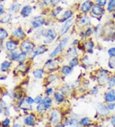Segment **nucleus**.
Listing matches in <instances>:
<instances>
[{"label":"nucleus","mask_w":115,"mask_h":127,"mask_svg":"<svg viewBox=\"0 0 115 127\" xmlns=\"http://www.w3.org/2000/svg\"><path fill=\"white\" fill-rule=\"evenodd\" d=\"M68 41H69V38L68 37H67V38H65L63 40H61V42L59 44L58 46L54 49V50L50 55V57H54L56 56L58 54H59L62 51V50L64 49L65 47L66 46L68 43Z\"/></svg>","instance_id":"f257e3e1"},{"label":"nucleus","mask_w":115,"mask_h":127,"mask_svg":"<svg viewBox=\"0 0 115 127\" xmlns=\"http://www.w3.org/2000/svg\"><path fill=\"white\" fill-rule=\"evenodd\" d=\"M73 23H74V20H73L72 19H70V20L65 22V23L64 24L63 27H62L61 29L60 30V35H64L65 33H66L69 30L70 28L72 27Z\"/></svg>","instance_id":"f03ea898"},{"label":"nucleus","mask_w":115,"mask_h":127,"mask_svg":"<svg viewBox=\"0 0 115 127\" xmlns=\"http://www.w3.org/2000/svg\"><path fill=\"white\" fill-rule=\"evenodd\" d=\"M22 50L25 52H29L32 51L34 48V44L28 40H25L21 44Z\"/></svg>","instance_id":"7ed1b4c3"},{"label":"nucleus","mask_w":115,"mask_h":127,"mask_svg":"<svg viewBox=\"0 0 115 127\" xmlns=\"http://www.w3.org/2000/svg\"><path fill=\"white\" fill-rule=\"evenodd\" d=\"M44 24V19L43 17H36L33 19L32 21V25L34 28H38V27H41L42 25Z\"/></svg>","instance_id":"20e7f679"},{"label":"nucleus","mask_w":115,"mask_h":127,"mask_svg":"<svg viewBox=\"0 0 115 127\" xmlns=\"http://www.w3.org/2000/svg\"><path fill=\"white\" fill-rule=\"evenodd\" d=\"M97 111L100 116H107L109 113L108 108H107L103 104H99L97 106Z\"/></svg>","instance_id":"39448f33"},{"label":"nucleus","mask_w":115,"mask_h":127,"mask_svg":"<svg viewBox=\"0 0 115 127\" xmlns=\"http://www.w3.org/2000/svg\"><path fill=\"white\" fill-rule=\"evenodd\" d=\"M35 118L32 115H29L28 116L26 117L24 119V124L27 126H29V127H33L34 125H35Z\"/></svg>","instance_id":"423d86ee"},{"label":"nucleus","mask_w":115,"mask_h":127,"mask_svg":"<svg viewBox=\"0 0 115 127\" xmlns=\"http://www.w3.org/2000/svg\"><path fill=\"white\" fill-rule=\"evenodd\" d=\"M106 101L107 102H113L115 101V91L114 90H111L107 93L106 96Z\"/></svg>","instance_id":"0eeeda50"},{"label":"nucleus","mask_w":115,"mask_h":127,"mask_svg":"<svg viewBox=\"0 0 115 127\" xmlns=\"http://www.w3.org/2000/svg\"><path fill=\"white\" fill-rule=\"evenodd\" d=\"M92 3L90 1H85L84 3H83V5H81V10L83 12H87L90 10L91 9L92 6Z\"/></svg>","instance_id":"6e6552de"},{"label":"nucleus","mask_w":115,"mask_h":127,"mask_svg":"<svg viewBox=\"0 0 115 127\" xmlns=\"http://www.w3.org/2000/svg\"><path fill=\"white\" fill-rule=\"evenodd\" d=\"M92 12H93V14H95V15L98 16V15H100V14H102L104 12V10L102 8L101 6L95 5L92 8Z\"/></svg>","instance_id":"1a4fd4ad"},{"label":"nucleus","mask_w":115,"mask_h":127,"mask_svg":"<svg viewBox=\"0 0 115 127\" xmlns=\"http://www.w3.org/2000/svg\"><path fill=\"white\" fill-rule=\"evenodd\" d=\"M46 37H47V39H49L50 40H54L56 37L55 31L52 29L48 30L47 33H46Z\"/></svg>","instance_id":"9d476101"},{"label":"nucleus","mask_w":115,"mask_h":127,"mask_svg":"<svg viewBox=\"0 0 115 127\" xmlns=\"http://www.w3.org/2000/svg\"><path fill=\"white\" fill-rule=\"evenodd\" d=\"M31 11H32V8L30 6H26L22 10L21 14L24 17H28L31 14Z\"/></svg>","instance_id":"9b49d317"},{"label":"nucleus","mask_w":115,"mask_h":127,"mask_svg":"<svg viewBox=\"0 0 115 127\" xmlns=\"http://www.w3.org/2000/svg\"><path fill=\"white\" fill-rule=\"evenodd\" d=\"M42 103L44 105L46 109H49V108L51 107V105H52V101H51V98H49V97H46V98L42 100Z\"/></svg>","instance_id":"f8f14e48"},{"label":"nucleus","mask_w":115,"mask_h":127,"mask_svg":"<svg viewBox=\"0 0 115 127\" xmlns=\"http://www.w3.org/2000/svg\"><path fill=\"white\" fill-rule=\"evenodd\" d=\"M6 48H7V50L11 51H14V50L17 49V46L12 41H8V42H6Z\"/></svg>","instance_id":"ddd939ff"},{"label":"nucleus","mask_w":115,"mask_h":127,"mask_svg":"<svg viewBox=\"0 0 115 127\" xmlns=\"http://www.w3.org/2000/svg\"><path fill=\"white\" fill-rule=\"evenodd\" d=\"M46 46H40V47H38V48H37L35 51H34V55H41L42 53H44L46 51Z\"/></svg>","instance_id":"4468645a"},{"label":"nucleus","mask_w":115,"mask_h":127,"mask_svg":"<svg viewBox=\"0 0 115 127\" xmlns=\"http://www.w3.org/2000/svg\"><path fill=\"white\" fill-rule=\"evenodd\" d=\"M13 35L17 38H22L24 36V33L21 28H18L13 33Z\"/></svg>","instance_id":"2eb2a0df"},{"label":"nucleus","mask_w":115,"mask_h":127,"mask_svg":"<svg viewBox=\"0 0 115 127\" xmlns=\"http://www.w3.org/2000/svg\"><path fill=\"white\" fill-rule=\"evenodd\" d=\"M91 123H92V121L88 118H84L81 119V121H80L81 125L82 126H84V127H89V126H90Z\"/></svg>","instance_id":"dca6fc26"},{"label":"nucleus","mask_w":115,"mask_h":127,"mask_svg":"<svg viewBox=\"0 0 115 127\" xmlns=\"http://www.w3.org/2000/svg\"><path fill=\"white\" fill-rule=\"evenodd\" d=\"M44 71L42 69H36L33 71L34 76L37 78H42L43 76Z\"/></svg>","instance_id":"f3484780"},{"label":"nucleus","mask_w":115,"mask_h":127,"mask_svg":"<svg viewBox=\"0 0 115 127\" xmlns=\"http://www.w3.org/2000/svg\"><path fill=\"white\" fill-rule=\"evenodd\" d=\"M54 98H55V100L57 102H62L64 99L63 98V96L62 95H61L60 93H54Z\"/></svg>","instance_id":"a211bd4d"},{"label":"nucleus","mask_w":115,"mask_h":127,"mask_svg":"<svg viewBox=\"0 0 115 127\" xmlns=\"http://www.w3.org/2000/svg\"><path fill=\"white\" fill-rule=\"evenodd\" d=\"M72 12L70 10H68L67 12H65L64 13V14L63 15V16H62V21H64L67 20L69 18H70L72 16Z\"/></svg>","instance_id":"6ab92c4d"},{"label":"nucleus","mask_w":115,"mask_h":127,"mask_svg":"<svg viewBox=\"0 0 115 127\" xmlns=\"http://www.w3.org/2000/svg\"><path fill=\"white\" fill-rule=\"evenodd\" d=\"M72 71V69L71 68V67L70 66H67L66 65V66H64L63 68H62V73L64 74H66V75L70 74Z\"/></svg>","instance_id":"aec40b11"},{"label":"nucleus","mask_w":115,"mask_h":127,"mask_svg":"<svg viewBox=\"0 0 115 127\" xmlns=\"http://www.w3.org/2000/svg\"><path fill=\"white\" fill-rule=\"evenodd\" d=\"M51 120H52V122L54 123H57L58 122V115L56 112H53L52 114H51Z\"/></svg>","instance_id":"412c9836"},{"label":"nucleus","mask_w":115,"mask_h":127,"mask_svg":"<svg viewBox=\"0 0 115 127\" xmlns=\"http://www.w3.org/2000/svg\"><path fill=\"white\" fill-rule=\"evenodd\" d=\"M8 36V33L4 29H0V40H3Z\"/></svg>","instance_id":"4be33fe9"},{"label":"nucleus","mask_w":115,"mask_h":127,"mask_svg":"<svg viewBox=\"0 0 115 127\" xmlns=\"http://www.w3.org/2000/svg\"><path fill=\"white\" fill-rule=\"evenodd\" d=\"M115 8V0H110L108 4L107 9L109 11H112Z\"/></svg>","instance_id":"5701e85b"},{"label":"nucleus","mask_w":115,"mask_h":127,"mask_svg":"<svg viewBox=\"0 0 115 127\" xmlns=\"http://www.w3.org/2000/svg\"><path fill=\"white\" fill-rule=\"evenodd\" d=\"M10 63L7 61H5V62H3L1 64V70L3 71H5L7 70V69L10 67Z\"/></svg>","instance_id":"b1692460"},{"label":"nucleus","mask_w":115,"mask_h":127,"mask_svg":"<svg viewBox=\"0 0 115 127\" xmlns=\"http://www.w3.org/2000/svg\"><path fill=\"white\" fill-rule=\"evenodd\" d=\"M69 64L70 67H75L78 64V60L75 58L72 59L70 62H69Z\"/></svg>","instance_id":"393cba45"},{"label":"nucleus","mask_w":115,"mask_h":127,"mask_svg":"<svg viewBox=\"0 0 115 127\" xmlns=\"http://www.w3.org/2000/svg\"><path fill=\"white\" fill-rule=\"evenodd\" d=\"M25 57H26V53L24 52V53H21V54L19 55L18 57H17V60L19 62H22V61H23L24 60Z\"/></svg>","instance_id":"a878e982"},{"label":"nucleus","mask_w":115,"mask_h":127,"mask_svg":"<svg viewBox=\"0 0 115 127\" xmlns=\"http://www.w3.org/2000/svg\"><path fill=\"white\" fill-rule=\"evenodd\" d=\"M46 109V108L45 107L44 105L42 103H40L39 105H38V106H37V110L38 112H41L44 111V110H45Z\"/></svg>","instance_id":"bb28decb"},{"label":"nucleus","mask_w":115,"mask_h":127,"mask_svg":"<svg viewBox=\"0 0 115 127\" xmlns=\"http://www.w3.org/2000/svg\"><path fill=\"white\" fill-rule=\"evenodd\" d=\"M108 85L110 87H114L115 85V77H112L109 78L108 80Z\"/></svg>","instance_id":"cd10ccee"},{"label":"nucleus","mask_w":115,"mask_h":127,"mask_svg":"<svg viewBox=\"0 0 115 127\" xmlns=\"http://www.w3.org/2000/svg\"><path fill=\"white\" fill-rule=\"evenodd\" d=\"M97 4H98L99 6H104L106 4V2H107V0H97Z\"/></svg>","instance_id":"c85d7f7f"},{"label":"nucleus","mask_w":115,"mask_h":127,"mask_svg":"<svg viewBox=\"0 0 115 127\" xmlns=\"http://www.w3.org/2000/svg\"><path fill=\"white\" fill-rule=\"evenodd\" d=\"M108 53L111 57H115V48H111L108 51Z\"/></svg>","instance_id":"c756f323"},{"label":"nucleus","mask_w":115,"mask_h":127,"mask_svg":"<svg viewBox=\"0 0 115 127\" xmlns=\"http://www.w3.org/2000/svg\"><path fill=\"white\" fill-rule=\"evenodd\" d=\"M34 101H35V103H36L40 104V103L42 101V97H41V96H37V97L35 98V99H34Z\"/></svg>","instance_id":"7c9ffc66"},{"label":"nucleus","mask_w":115,"mask_h":127,"mask_svg":"<svg viewBox=\"0 0 115 127\" xmlns=\"http://www.w3.org/2000/svg\"><path fill=\"white\" fill-rule=\"evenodd\" d=\"M10 123V119L6 118V119H5V120L3 121V125L4 126V127H8V126L9 125Z\"/></svg>","instance_id":"2f4dec72"},{"label":"nucleus","mask_w":115,"mask_h":127,"mask_svg":"<svg viewBox=\"0 0 115 127\" xmlns=\"http://www.w3.org/2000/svg\"><path fill=\"white\" fill-rule=\"evenodd\" d=\"M18 55H19L17 54V53H16V52L11 53L10 55V60H14V59H17Z\"/></svg>","instance_id":"473e14b6"},{"label":"nucleus","mask_w":115,"mask_h":127,"mask_svg":"<svg viewBox=\"0 0 115 127\" xmlns=\"http://www.w3.org/2000/svg\"><path fill=\"white\" fill-rule=\"evenodd\" d=\"M10 17V15H9V14H7L6 16H5V17H3V20H2L1 21L3 22V23H7V22L9 21Z\"/></svg>","instance_id":"72a5a7b5"},{"label":"nucleus","mask_w":115,"mask_h":127,"mask_svg":"<svg viewBox=\"0 0 115 127\" xmlns=\"http://www.w3.org/2000/svg\"><path fill=\"white\" fill-rule=\"evenodd\" d=\"M26 102L28 103L29 105H31V104L33 103L35 101H34V99H32L31 97H28L27 99H26Z\"/></svg>","instance_id":"f704fd0d"},{"label":"nucleus","mask_w":115,"mask_h":127,"mask_svg":"<svg viewBox=\"0 0 115 127\" xmlns=\"http://www.w3.org/2000/svg\"><path fill=\"white\" fill-rule=\"evenodd\" d=\"M115 104L111 103V104H109V105H108L107 108H108V109H109V110H112L115 109Z\"/></svg>","instance_id":"c9c22d12"},{"label":"nucleus","mask_w":115,"mask_h":127,"mask_svg":"<svg viewBox=\"0 0 115 127\" xmlns=\"http://www.w3.org/2000/svg\"><path fill=\"white\" fill-rule=\"evenodd\" d=\"M3 11H4V8H3V6L0 4V14H3Z\"/></svg>","instance_id":"e433bc0d"},{"label":"nucleus","mask_w":115,"mask_h":127,"mask_svg":"<svg viewBox=\"0 0 115 127\" xmlns=\"http://www.w3.org/2000/svg\"><path fill=\"white\" fill-rule=\"evenodd\" d=\"M111 123H112V125L114 127H115V116L111 119Z\"/></svg>","instance_id":"4c0bfd02"},{"label":"nucleus","mask_w":115,"mask_h":127,"mask_svg":"<svg viewBox=\"0 0 115 127\" xmlns=\"http://www.w3.org/2000/svg\"><path fill=\"white\" fill-rule=\"evenodd\" d=\"M52 92V89H47V91H46V93H47V94L49 95H50V94H51Z\"/></svg>","instance_id":"58836bf2"},{"label":"nucleus","mask_w":115,"mask_h":127,"mask_svg":"<svg viewBox=\"0 0 115 127\" xmlns=\"http://www.w3.org/2000/svg\"><path fill=\"white\" fill-rule=\"evenodd\" d=\"M51 0H44V3L46 5H48L49 3H51Z\"/></svg>","instance_id":"ea45409f"},{"label":"nucleus","mask_w":115,"mask_h":127,"mask_svg":"<svg viewBox=\"0 0 115 127\" xmlns=\"http://www.w3.org/2000/svg\"><path fill=\"white\" fill-rule=\"evenodd\" d=\"M13 127H21V125H19V124L14 125Z\"/></svg>","instance_id":"a19ab883"}]
</instances>
